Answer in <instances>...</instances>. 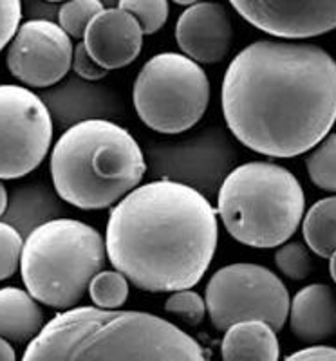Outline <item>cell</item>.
I'll list each match as a JSON object with an SVG mask.
<instances>
[{
  "mask_svg": "<svg viewBox=\"0 0 336 361\" xmlns=\"http://www.w3.org/2000/svg\"><path fill=\"white\" fill-rule=\"evenodd\" d=\"M221 107L232 134L253 152H309L336 123V60L313 44L253 42L226 69Z\"/></svg>",
  "mask_w": 336,
  "mask_h": 361,
  "instance_id": "1",
  "label": "cell"
},
{
  "mask_svg": "<svg viewBox=\"0 0 336 361\" xmlns=\"http://www.w3.org/2000/svg\"><path fill=\"white\" fill-rule=\"evenodd\" d=\"M217 212L177 180L136 186L111 209L107 259L136 288L172 293L201 282L217 250Z\"/></svg>",
  "mask_w": 336,
  "mask_h": 361,
  "instance_id": "2",
  "label": "cell"
},
{
  "mask_svg": "<svg viewBox=\"0 0 336 361\" xmlns=\"http://www.w3.org/2000/svg\"><path fill=\"white\" fill-rule=\"evenodd\" d=\"M24 360H205L199 341L141 311L69 307L25 347Z\"/></svg>",
  "mask_w": 336,
  "mask_h": 361,
  "instance_id": "3",
  "label": "cell"
},
{
  "mask_svg": "<svg viewBox=\"0 0 336 361\" xmlns=\"http://www.w3.org/2000/svg\"><path fill=\"white\" fill-rule=\"evenodd\" d=\"M49 172L62 201L92 212L111 208L140 186L147 163L127 128L107 119H83L58 137Z\"/></svg>",
  "mask_w": 336,
  "mask_h": 361,
  "instance_id": "4",
  "label": "cell"
},
{
  "mask_svg": "<svg viewBox=\"0 0 336 361\" xmlns=\"http://www.w3.org/2000/svg\"><path fill=\"white\" fill-rule=\"evenodd\" d=\"M306 195L299 179L280 164L251 161L232 170L217 195L226 231L244 246L277 247L299 230Z\"/></svg>",
  "mask_w": 336,
  "mask_h": 361,
  "instance_id": "5",
  "label": "cell"
},
{
  "mask_svg": "<svg viewBox=\"0 0 336 361\" xmlns=\"http://www.w3.org/2000/svg\"><path fill=\"white\" fill-rule=\"evenodd\" d=\"M105 262V238L98 230L76 219H53L25 238L20 275L40 304L64 311L82 302Z\"/></svg>",
  "mask_w": 336,
  "mask_h": 361,
  "instance_id": "6",
  "label": "cell"
},
{
  "mask_svg": "<svg viewBox=\"0 0 336 361\" xmlns=\"http://www.w3.org/2000/svg\"><path fill=\"white\" fill-rule=\"evenodd\" d=\"M132 103L148 128L181 134L199 123L208 109V76L186 54L160 53L136 76Z\"/></svg>",
  "mask_w": 336,
  "mask_h": 361,
  "instance_id": "7",
  "label": "cell"
},
{
  "mask_svg": "<svg viewBox=\"0 0 336 361\" xmlns=\"http://www.w3.org/2000/svg\"><path fill=\"white\" fill-rule=\"evenodd\" d=\"M206 312L219 331L246 320H263L280 331L289 312V293L282 280L264 266L230 264L206 283Z\"/></svg>",
  "mask_w": 336,
  "mask_h": 361,
  "instance_id": "8",
  "label": "cell"
},
{
  "mask_svg": "<svg viewBox=\"0 0 336 361\" xmlns=\"http://www.w3.org/2000/svg\"><path fill=\"white\" fill-rule=\"evenodd\" d=\"M53 141V119L28 87L0 85V179H20L38 169Z\"/></svg>",
  "mask_w": 336,
  "mask_h": 361,
  "instance_id": "9",
  "label": "cell"
},
{
  "mask_svg": "<svg viewBox=\"0 0 336 361\" xmlns=\"http://www.w3.org/2000/svg\"><path fill=\"white\" fill-rule=\"evenodd\" d=\"M73 54V42L62 25L51 20H28L18 25L8 44L6 66L24 85L45 89L66 78Z\"/></svg>",
  "mask_w": 336,
  "mask_h": 361,
  "instance_id": "10",
  "label": "cell"
},
{
  "mask_svg": "<svg viewBox=\"0 0 336 361\" xmlns=\"http://www.w3.org/2000/svg\"><path fill=\"white\" fill-rule=\"evenodd\" d=\"M248 24L275 38L304 40L336 29V0H230Z\"/></svg>",
  "mask_w": 336,
  "mask_h": 361,
  "instance_id": "11",
  "label": "cell"
},
{
  "mask_svg": "<svg viewBox=\"0 0 336 361\" xmlns=\"http://www.w3.org/2000/svg\"><path fill=\"white\" fill-rule=\"evenodd\" d=\"M176 40L183 54L197 63L222 62L232 49L234 25L226 8L219 2H197L181 13Z\"/></svg>",
  "mask_w": 336,
  "mask_h": 361,
  "instance_id": "12",
  "label": "cell"
},
{
  "mask_svg": "<svg viewBox=\"0 0 336 361\" xmlns=\"http://www.w3.org/2000/svg\"><path fill=\"white\" fill-rule=\"evenodd\" d=\"M143 29L131 13L119 8L103 9L92 18L83 35L90 56L107 71L136 62L143 49Z\"/></svg>",
  "mask_w": 336,
  "mask_h": 361,
  "instance_id": "13",
  "label": "cell"
},
{
  "mask_svg": "<svg viewBox=\"0 0 336 361\" xmlns=\"http://www.w3.org/2000/svg\"><path fill=\"white\" fill-rule=\"evenodd\" d=\"M292 333L304 343H320L336 334V295L325 283L300 289L289 302Z\"/></svg>",
  "mask_w": 336,
  "mask_h": 361,
  "instance_id": "14",
  "label": "cell"
},
{
  "mask_svg": "<svg viewBox=\"0 0 336 361\" xmlns=\"http://www.w3.org/2000/svg\"><path fill=\"white\" fill-rule=\"evenodd\" d=\"M40 302L28 289L0 288V336L11 343H29L44 329Z\"/></svg>",
  "mask_w": 336,
  "mask_h": 361,
  "instance_id": "15",
  "label": "cell"
},
{
  "mask_svg": "<svg viewBox=\"0 0 336 361\" xmlns=\"http://www.w3.org/2000/svg\"><path fill=\"white\" fill-rule=\"evenodd\" d=\"M221 356L224 360H279L280 347L277 333L263 320L237 322L224 331Z\"/></svg>",
  "mask_w": 336,
  "mask_h": 361,
  "instance_id": "16",
  "label": "cell"
},
{
  "mask_svg": "<svg viewBox=\"0 0 336 361\" xmlns=\"http://www.w3.org/2000/svg\"><path fill=\"white\" fill-rule=\"evenodd\" d=\"M302 221V233L309 250L329 259L336 251V197L320 199Z\"/></svg>",
  "mask_w": 336,
  "mask_h": 361,
  "instance_id": "17",
  "label": "cell"
},
{
  "mask_svg": "<svg viewBox=\"0 0 336 361\" xmlns=\"http://www.w3.org/2000/svg\"><path fill=\"white\" fill-rule=\"evenodd\" d=\"M306 169L320 190L336 193V132L311 148L306 157Z\"/></svg>",
  "mask_w": 336,
  "mask_h": 361,
  "instance_id": "18",
  "label": "cell"
},
{
  "mask_svg": "<svg viewBox=\"0 0 336 361\" xmlns=\"http://www.w3.org/2000/svg\"><path fill=\"white\" fill-rule=\"evenodd\" d=\"M92 304L102 309H119L128 298V279L118 269H102L89 283Z\"/></svg>",
  "mask_w": 336,
  "mask_h": 361,
  "instance_id": "19",
  "label": "cell"
},
{
  "mask_svg": "<svg viewBox=\"0 0 336 361\" xmlns=\"http://www.w3.org/2000/svg\"><path fill=\"white\" fill-rule=\"evenodd\" d=\"M103 9L102 0H66L58 11V20L71 38H83L92 18Z\"/></svg>",
  "mask_w": 336,
  "mask_h": 361,
  "instance_id": "20",
  "label": "cell"
},
{
  "mask_svg": "<svg viewBox=\"0 0 336 361\" xmlns=\"http://www.w3.org/2000/svg\"><path fill=\"white\" fill-rule=\"evenodd\" d=\"M118 8L140 22L145 35L157 33L168 20V0H118Z\"/></svg>",
  "mask_w": 336,
  "mask_h": 361,
  "instance_id": "21",
  "label": "cell"
},
{
  "mask_svg": "<svg viewBox=\"0 0 336 361\" xmlns=\"http://www.w3.org/2000/svg\"><path fill=\"white\" fill-rule=\"evenodd\" d=\"M275 264L284 276L292 280H306L313 271V260L302 243H284L275 253Z\"/></svg>",
  "mask_w": 336,
  "mask_h": 361,
  "instance_id": "22",
  "label": "cell"
},
{
  "mask_svg": "<svg viewBox=\"0 0 336 361\" xmlns=\"http://www.w3.org/2000/svg\"><path fill=\"white\" fill-rule=\"evenodd\" d=\"M164 311L181 316V320L188 325H199L208 314L205 298L199 293L192 291V288L172 291L164 302Z\"/></svg>",
  "mask_w": 336,
  "mask_h": 361,
  "instance_id": "23",
  "label": "cell"
},
{
  "mask_svg": "<svg viewBox=\"0 0 336 361\" xmlns=\"http://www.w3.org/2000/svg\"><path fill=\"white\" fill-rule=\"evenodd\" d=\"M24 247L20 233L8 222H0V282L11 279L20 267V255Z\"/></svg>",
  "mask_w": 336,
  "mask_h": 361,
  "instance_id": "24",
  "label": "cell"
},
{
  "mask_svg": "<svg viewBox=\"0 0 336 361\" xmlns=\"http://www.w3.org/2000/svg\"><path fill=\"white\" fill-rule=\"evenodd\" d=\"M22 20V0H0V51L11 42Z\"/></svg>",
  "mask_w": 336,
  "mask_h": 361,
  "instance_id": "25",
  "label": "cell"
},
{
  "mask_svg": "<svg viewBox=\"0 0 336 361\" xmlns=\"http://www.w3.org/2000/svg\"><path fill=\"white\" fill-rule=\"evenodd\" d=\"M74 73L78 74L80 78L89 80V82H98V80H103L109 74V71L105 67L100 66L96 62L95 58L90 56V53L87 51L85 44L80 42L76 47H74V54H73V66Z\"/></svg>",
  "mask_w": 336,
  "mask_h": 361,
  "instance_id": "26",
  "label": "cell"
},
{
  "mask_svg": "<svg viewBox=\"0 0 336 361\" xmlns=\"http://www.w3.org/2000/svg\"><path fill=\"white\" fill-rule=\"evenodd\" d=\"M287 360H309V361H336V347H328V345H315L306 347L302 350L289 354Z\"/></svg>",
  "mask_w": 336,
  "mask_h": 361,
  "instance_id": "27",
  "label": "cell"
},
{
  "mask_svg": "<svg viewBox=\"0 0 336 361\" xmlns=\"http://www.w3.org/2000/svg\"><path fill=\"white\" fill-rule=\"evenodd\" d=\"M17 353L13 349L11 341L0 336V361H15Z\"/></svg>",
  "mask_w": 336,
  "mask_h": 361,
  "instance_id": "28",
  "label": "cell"
},
{
  "mask_svg": "<svg viewBox=\"0 0 336 361\" xmlns=\"http://www.w3.org/2000/svg\"><path fill=\"white\" fill-rule=\"evenodd\" d=\"M6 208H8V190L0 183V217L4 215Z\"/></svg>",
  "mask_w": 336,
  "mask_h": 361,
  "instance_id": "29",
  "label": "cell"
},
{
  "mask_svg": "<svg viewBox=\"0 0 336 361\" xmlns=\"http://www.w3.org/2000/svg\"><path fill=\"white\" fill-rule=\"evenodd\" d=\"M329 273H331L332 280H335L336 283V251L329 257Z\"/></svg>",
  "mask_w": 336,
  "mask_h": 361,
  "instance_id": "30",
  "label": "cell"
},
{
  "mask_svg": "<svg viewBox=\"0 0 336 361\" xmlns=\"http://www.w3.org/2000/svg\"><path fill=\"white\" fill-rule=\"evenodd\" d=\"M174 2L179 6H192V4H197V2H203V0H174Z\"/></svg>",
  "mask_w": 336,
  "mask_h": 361,
  "instance_id": "31",
  "label": "cell"
},
{
  "mask_svg": "<svg viewBox=\"0 0 336 361\" xmlns=\"http://www.w3.org/2000/svg\"><path fill=\"white\" fill-rule=\"evenodd\" d=\"M47 2H66V0H47Z\"/></svg>",
  "mask_w": 336,
  "mask_h": 361,
  "instance_id": "32",
  "label": "cell"
}]
</instances>
